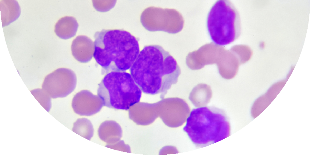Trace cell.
<instances>
[{
	"mask_svg": "<svg viewBox=\"0 0 310 155\" xmlns=\"http://www.w3.org/2000/svg\"><path fill=\"white\" fill-rule=\"evenodd\" d=\"M130 74L144 93L165 94L181 73L176 60L161 46H145L130 68Z\"/></svg>",
	"mask_w": 310,
	"mask_h": 155,
	"instance_id": "obj_1",
	"label": "cell"
},
{
	"mask_svg": "<svg viewBox=\"0 0 310 155\" xmlns=\"http://www.w3.org/2000/svg\"><path fill=\"white\" fill-rule=\"evenodd\" d=\"M94 37V57L103 74L129 69L140 52L138 39L125 30L103 29Z\"/></svg>",
	"mask_w": 310,
	"mask_h": 155,
	"instance_id": "obj_2",
	"label": "cell"
},
{
	"mask_svg": "<svg viewBox=\"0 0 310 155\" xmlns=\"http://www.w3.org/2000/svg\"><path fill=\"white\" fill-rule=\"evenodd\" d=\"M183 130L196 146L203 147L229 136L230 126L223 110L204 107L192 110Z\"/></svg>",
	"mask_w": 310,
	"mask_h": 155,
	"instance_id": "obj_3",
	"label": "cell"
},
{
	"mask_svg": "<svg viewBox=\"0 0 310 155\" xmlns=\"http://www.w3.org/2000/svg\"><path fill=\"white\" fill-rule=\"evenodd\" d=\"M97 94L104 106L127 110L140 101L141 91L130 74L114 71L103 78L98 84Z\"/></svg>",
	"mask_w": 310,
	"mask_h": 155,
	"instance_id": "obj_4",
	"label": "cell"
},
{
	"mask_svg": "<svg viewBox=\"0 0 310 155\" xmlns=\"http://www.w3.org/2000/svg\"><path fill=\"white\" fill-rule=\"evenodd\" d=\"M206 27L210 39L216 45L224 46L235 41L241 34V24L234 5L229 0L217 1L208 14Z\"/></svg>",
	"mask_w": 310,
	"mask_h": 155,
	"instance_id": "obj_5",
	"label": "cell"
},
{
	"mask_svg": "<svg viewBox=\"0 0 310 155\" xmlns=\"http://www.w3.org/2000/svg\"><path fill=\"white\" fill-rule=\"evenodd\" d=\"M140 21L144 27L149 31H163L172 34L181 31L183 25V17L177 11L153 6L143 12Z\"/></svg>",
	"mask_w": 310,
	"mask_h": 155,
	"instance_id": "obj_6",
	"label": "cell"
},
{
	"mask_svg": "<svg viewBox=\"0 0 310 155\" xmlns=\"http://www.w3.org/2000/svg\"><path fill=\"white\" fill-rule=\"evenodd\" d=\"M77 81L76 75L71 70L59 68L45 77L42 89L51 98H63L74 90Z\"/></svg>",
	"mask_w": 310,
	"mask_h": 155,
	"instance_id": "obj_7",
	"label": "cell"
},
{
	"mask_svg": "<svg viewBox=\"0 0 310 155\" xmlns=\"http://www.w3.org/2000/svg\"><path fill=\"white\" fill-rule=\"evenodd\" d=\"M98 96L87 90L76 94L72 101V106L74 111L80 115L91 116L99 112L103 106Z\"/></svg>",
	"mask_w": 310,
	"mask_h": 155,
	"instance_id": "obj_8",
	"label": "cell"
},
{
	"mask_svg": "<svg viewBox=\"0 0 310 155\" xmlns=\"http://www.w3.org/2000/svg\"><path fill=\"white\" fill-rule=\"evenodd\" d=\"M71 49L72 54L76 60L81 63H87L91 60L94 56V44L89 37L80 35L72 41Z\"/></svg>",
	"mask_w": 310,
	"mask_h": 155,
	"instance_id": "obj_9",
	"label": "cell"
},
{
	"mask_svg": "<svg viewBox=\"0 0 310 155\" xmlns=\"http://www.w3.org/2000/svg\"><path fill=\"white\" fill-rule=\"evenodd\" d=\"M78 24L76 19L71 16H65L60 18L54 26L55 34L60 38L68 39L74 36Z\"/></svg>",
	"mask_w": 310,
	"mask_h": 155,
	"instance_id": "obj_10",
	"label": "cell"
},
{
	"mask_svg": "<svg viewBox=\"0 0 310 155\" xmlns=\"http://www.w3.org/2000/svg\"><path fill=\"white\" fill-rule=\"evenodd\" d=\"M212 91L210 87L205 84H200L195 87L192 91L190 99L196 107L206 105L212 97Z\"/></svg>",
	"mask_w": 310,
	"mask_h": 155,
	"instance_id": "obj_11",
	"label": "cell"
},
{
	"mask_svg": "<svg viewBox=\"0 0 310 155\" xmlns=\"http://www.w3.org/2000/svg\"><path fill=\"white\" fill-rule=\"evenodd\" d=\"M2 2V8H1V18L3 26H6L15 21L18 17L20 14V6L17 2L15 1H7Z\"/></svg>",
	"mask_w": 310,
	"mask_h": 155,
	"instance_id": "obj_12",
	"label": "cell"
},
{
	"mask_svg": "<svg viewBox=\"0 0 310 155\" xmlns=\"http://www.w3.org/2000/svg\"><path fill=\"white\" fill-rule=\"evenodd\" d=\"M93 6L97 11L106 12L113 8L116 3V0L92 1Z\"/></svg>",
	"mask_w": 310,
	"mask_h": 155,
	"instance_id": "obj_13",
	"label": "cell"
}]
</instances>
